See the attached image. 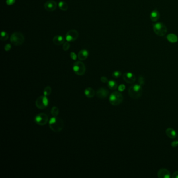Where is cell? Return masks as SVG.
Here are the masks:
<instances>
[{
    "label": "cell",
    "mask_w": 178,
    "mask_h": 178,
    "mask_svg": "<svg viewBox=\"0 0 178 178\" xmlns=\"http://www.w3.org/2000/svg\"><path fill=\"white\" fill-rule=\"evenodd\" d=\"M9 38V34L5 31H2L1 33V40L2 41H5Z\"/></svg>",
    "instance_id": "cell-24"
},
{
    "label": "cell",
    "mask_w": 178,
    "mask_h": 178,
    "mask_svg": "<svg viewBox=\"0 0 178 178\" xmlns=\"http://www.w3.org/2000/svg\"><path fill=\"white\" fill-rule=\"evenodd\" d=\"M79 36L78 31L75 29L69 30L66 34V39L69 42L74 41L77 39Z\"/></svg>",
    "instance_id": "cell-9"
},
{
    "label": "cell",
    "mask_w": 178,
    "mask_h": 178,
    "mask_svg": "<svg viewBox=\"0 0 178 178\" xmlns=\"http://www.w3.org/2000/svg\"><path fill=\"white\" fill-rule=\"evenodd\" d=\"M73 71L76 75L82 76L84 75L86 72V66L84 63L81 61L75 62L73 66Z\"/></svg>",
    "instance_id": "cell-5"
},
{
    "label": "cell",
    "mask_w": 178,
    "mask_h": 178,
    "mask_svg": "<svg viewBox=\"0 0 178 178\" xmlns=\"http://www.w3.org/2000/svg\"><path fill=\"white\" fill-rule=\"evenodd\" d=\"M89 55V52L86 49H83L81 50L78 53V59L80 61H84L86 59Z\"/></svg>",
    "instance_id": "cell-14"
},
{
    "label": "cell",
    "mask_w": 178,
    "mask_h": 178,
    "mask_svg": "<svg viewBox=\"0 0 178 178\" xmlns=\"http://www.w3.org/2000/svg\"><path fill=\"white\" fill-rule=\"evenodd\" d=\"M108 87L111 90H116L118 87L117 83H116V81L113 80H110L109 81H108Z\"/></svg>",
    "instance_id": "cell-19"
},
{
    "label": "cell",
    "mask_w": 178,
    "mask_h": 178,
    "mask_svg": "<svg viewBox=\"0 0 178 178\" xmlns=\"http://www.w3.org/2000/svg\"><path fill=\"white\" fill-rule=\"evenodd\" d=\"M172 177L173 178H178V171H177L173 173Z\"/></svg>",
    "instance_id": "cell-34"
},
{
    "label": "cell",
    "mask_w": 178,
    "mask_h": 178,
    "mask_svg": "<svg viewBox=\"0 0 178 178\" xmlns=\"http://www.w3.org/2000/svg\"><path fill=\"white\" fill-rule=\"evenodd\" d=\"M16 0H6V3L8 5H12L15 2Z\"/></svg>",
    "instance_id": "cell-31"
},
{
    "label": "cell",
    "mask_w": 178,
    "mask_h": 178,
    "mask_svg": "<svg viewBox=\"0 0 178 178\" xmlns=\"http://www.w3.org/2000/svg\"><path fill=\"white\" fill-rule=\"evenodd\" d=\"M50 129L54 132H60L64 127V122L62 119L57 116H53L49 121Z\"/></svg>",
    "instance_id": "cell-1"
},
{
    "label": "cell",
    "mask_w": 178,
    "mask_h": 178,
    "mask_svg": "<svg viewBox=\"0 0 178 178\" xmlns=\"http://www.w3.org/2000/svg\"><path fill=\"white\" fill-rule=\"evenodd\" d=\"M11 48H12L11 44H6V45L5 46L4 49L6 51H9V50L11 49Z\"/></svg>",
    "instance_id": "cell-30"
},
{
    "label": "cell",
    "mask_w": 178,
    "mask_h": 178,
    "mask_svg": "<svg viewBox=\"0 0 178 178\" xmlns=\"http://www.w3.org/2000/svg\"><path fill=\"white\" fill-rule=\"evenodd\" d=\"M128 95L133 99H138L141 97L143 93V88L141 85H132L128 89Z\"/></svg>",
    "instance_id": "cell-2"
},
{
    "label": "cell",
    "mask_w": 178,
    "mask_h": 178,
    "mask_svg": "<svg viewBox=\"0 0 178 178\" xmlns=\"http://www.w3.org/2000/svg\"><path fill=\"white\" fill-rule=\"evenodd\" d=\"M154 31L158 36L163 37L167 32V28L163 23L157 22L153 26Z\"/></svg>",
    "instance_id": "cell-6"
},
{
    "label": "cell",
    "mask_w": 178,
    "mask_h": 178,
    "mask_svg": "<svg viewBox=\"0 0 178 178\" xmlns=\"http://www.w3.org/2000/svg\"><path fill=\"white\" fill-rule=\"evenodd\" d=\"M109 91L105 88H100L96 92V96L99 99H105L109 95Z\"/></svg>",
    "instance_id": "cell-12"
},
{
    "label": "cell",
    "mask_w": 178,
    "mask_h": 178,
    "mask_svg": "<svg viewBox=\"0 0 178 178\" xmlns=\"http://www.w3.org/2000/svg\"><path fill=\"white\" fill-rule=\"evenodd\" d=\"M160 13L157 9L153 10L150 13V18L152 22H157L160 18Z\"/></svg>",
    "instance_id": "cell-15"
},
{
    "label": "cell",
    "mask_w": 178,
    "mask_h": 178,
    "mask_svg": "<svg viewBox=\"0 0 178 178\" xmlns=\"http://www.w3.org/2000/svg\"><path fill=\"white\" fill-rule=\"evenodd\" d=\"M122 75V73L120 71H116L115 72H113L112 73V76L114 78H118L120 77Z\"/></svg>",
    "instance_id": "cell-26"
},
{
    "label": "cell",
    "mask_w": 178,
    "mask_h": 178,
    "mask_svg": "<svg viewBox=\"0 0 178 178\" xmlns=\"http://www.w3.org/2000/svg\"><path fill=\"white\" fill-rule=\"evenodd\" d=\"M123 78L125 82L128 84H133L136 80L135 75L131 72L125 73L123 75Z\"/></svg>",
    "instance_id": "cell-10"
},
{
    "label": "cell",
    "mask_w": 178,
    "mask_h": 178,
    "mask_svg": "<svg viewBox=\"0 0 178 178\" xmlns=\"http://www.w3.org/2000/svg\"><path fill=\"white\" fill-rule=\"evenodd\" d=\"M138 83L141 86L144 85L145 84V78L142 76H140L138 77Z\"/></svg>",
    "instance_id": "cell-27"
},
{
    "label": "cell",
    "mask_w": 178,
    "mask_h": 178,
    "mask_svg": "<svg viewBox=\"0 0 178 178\" xmlns=\"http://www.w3.org/2000/svg\"><path fill=\"white\" fill-rule=\"evenodd\" d=\"M70 56L72 58V59L73 60H76L77 59V58H78V56L74 52H71V53H70Z\"/></svg>",
    "instance_id": "cell-29"
},
{
    "label": "cell",
    "mask_w": 178,
    "mask_h": 178,
    "mask_svg": "<svg viewBox=\"0 0 178 178\" xmlns=\"http://www.w3.org/2000/svg\"><path fill=\"white\" fill-rule=\"evenodd\" d=\"M158 177L160 178H169L170 177V172L167 169H160L158 172Z\"/></svg>",
    "instance_id": "cell-13"
},
{
    "label": "cell",
    "mask_w": 178,
    "mask_h": 178,
    "mask_svg": "<svg viewBox=\"0 0 178 178\" xmlns=\"http://www.w3.org/2000/svg\"><path fill=\"white\" fill-rule=\"evenodd\" d=\"M100 81H101L102 83H107V82L108 81V79H107L106 77H105V76H102V77L100 78Z\"/></svg>",
    "instance_id": "cell-32"
},
{
    "label": "cell",
    "mask_w": 178,
    "mask_h": 178,
    "mask_svg": "<svg viewBox=\"0 0 178 178\" xmlns=\"http://www.w3.org/2000/svg\"><path fill=\"white\" fill-rule=\"evenodd\" d=\"M48 116L44 113H39L34 118V122L39 125H46L48 122H49Z\"/></svg>",
    "instance_id": "cell-8"
},
{
    "label": "cell",
    "mask_w": 178,
    "mask_h": 178,
    "mask_svg": "<svg viewBox=\"0 0 178 178\" xmlns=\"http://www.w3.org/2000/svg\"><path fill=\"white\" fill-rule=\"evenodd\" d=\"M167 135L170 138H175L177 136V133L175 130L172 128H168L166 131Z\"/></svg>",
    "instance_id": "cell-18"
},
{
    "label": "cell",
    "mask_w": 178,
    "mask_h": 178,
    "mask_svg": "<svg viewBox=\"0 0 178 178\" xmlns=\"http://www.w3.org/2000/svg\"><path fill=\"white\" fill-rule=\"evenodd\" d=\"M84 94L88 98H91L95 96V91L92 88L88 87L85 89Z\"/></svg>",
    "instance_id": "cell-17"
},
{
    "label": "cell",
    "mask_w": 178,
    "mask_h": 178,
    "mask_svg": "<svg viewBox=\"0 0 178 178\" xmlns=\"http://www.w3.org/2000/svg\"><path fill=\"white\" fill-rule=\"evenodd\" d=\"M70 46H71V44H70V43L69 41H67L66 42H64L63 44V50L65 51H67L69 49Z\"/></svg>",
    "instance_id": "cell-25"
},
{
    "label": "cell",
    "mask_w": 178,
    "mask_h": 178,
    "mask_svg": "<svg viewBox=\"0 0 178 178\" xmlns=\"http://www.w3.org/2000/svg\"><path fill=\"white\" fill-rule=\"evenodd\" d=\"M118 91H119L120 92L123 91L125 90V86L124 84L120 85L119 86H118Z\"/></svg>",
    "instance_id": "cell-28"
},
{
    "label": "cell",
    "mask_w": 178,
    "mask_h": 178,
    "mask_svg": "<svg viewBox=\"0 0 178 178\" xmlns=\"http://www.w3.org/2000/svg\"><path fill=\"white\" fill-rule=\"evenodd\" d=\"M58 5L60 9L66 11H67L68 9V5L67 4V3H66L64 1H60L58 4Z\"/></svg>",
    "instance_id": "cell-21"
},
{
    "label": "cell",
    "mask_w": 178,
    "mask_h": 178,
    "mask_svg": "<svg viewBox=\"0 0 178 178\" xmlns=\"http://www.w3.org/2000/svg\"><path fill=\"white\" fill-rule=\"evenodd\" d=\"M49 105V99L48 96H41L38 97L36 101V106L40 109H44Z\"/></svg>",
    "instance_id": "cell-7"
},
{
    "label": "cell",
    "mask_w": 178,
    "mask_h": 178,
    "mask_svg": "<svg viewBox=\"0 0 178 178\" xmlns=\"http://www.w3.org/2000/svg\"><path fill=\"white\" fill-rule=\"evenodd\" d=\"M51 91H52V89L51 87L49 86H48L47 87L44 88V92H43V94L44 96H49L51 93Z\"/></svg>",
    "instance_id": "cell-23"
},
{
    "label": "cell",
    "mask_w": 178,
    "mask_h": 178,
    "mask_svg": "<svg viewBox=\"0 0 178 178\" xmlns=\"http://www.w3.org/2000/svg\"><path fill=\"white\" fill-rule=\"evenodd\" d=\"M171 145H172V147H177L178 145V141H175L172 142Z\"/></svg>",
    "instance_id": "cell-33"
},
{
    "label": "cell",
    "mask_w": 178,
    "mask_h": 178,
    "mask_svg": "<svg viewBox=\"0 0 178 178\" xmlns=\"http://www.w3.org/2000/svg\"><path fill=\"white\" fill-rule=\"evenodd\" d=\"M167 39L171 43H175L178 40V37L175 34H170L167 36Z\"/></svg>",
    "instance_id": "cell-20"
},
{
    "label": "cell",
    "mask_w": 178,
    "mask_h": 178,
    "mask_svg": "<svg viewBox=\"0 0 178 178\" xmlns=\"http://www.w3.org/2000/svg\"><path fill=\"white\" fill-rule=\"evenodd\" d=\"M110 103L113 106H118L123 101V96L120 91H114L110 95L109 98Z\"/></svg>",
    "instance_id": "cell-4"
},
{
    "label": "cell",
    "mask_w": 178,
    "mask_h": 178,
    "mask_svg": "<svg viewBox=\"0 0 178 178\" xmlns=\"http://www.w3.org/2000/svg\"><path fill=\"white\" fill-rule=\"evenodd\" d=\"M65 42V39L61 35H57L53 38V42L57 46L62 44Z\"/></svg>",
    "instance_id": "cell-16"
},
{
    "label": "cell",
    "mask_w": 178,
    "mask_h": 178,
    "mask_svg": "<svg viewBox=\"0 0 178 178\" xmlns=\"http://www.w3.org/2000/svg\"><path fill=\"white\" fill-rule=\"evenodd\" d=\"M57 7V3L53 0H49L44 4V8L48 12H52L56 10Z\"/></svg>",
    "instance_id": "cell-11"
},
{
    "label": "cell",
    "mask_w": 178,
    "mask_h": 178,
    "mask_svg": "<svg viewBox=\"0 0 178 178\" xmlns=\"http://www.w3.org/2000/svg\"><path fill=\"white\" fill-rule=\"evenodd\" d=\"M10 41L13 45L16 46H19L24 42L25 37L21 32H16L11 35Z\"/></svg>",
    "instance_id": "cell-3"
},
{
    "label": "cell",
    "mask_w": 178,
    "mask_h": 178,
    "mask_svg": "<svg viewBox=\"0 0 178 178\" xmlns=\"http://www.w3.org/2000/svg\"><path fill=\"white\" fill-rule=\"evenodd\" d=\"M51 114L53 116H57L59 114V109L56 106H53L51 110Z\"/></svg>",
    "instance_id": "cell-22"
}]
</instances>
